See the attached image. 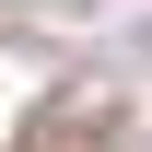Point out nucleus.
I'll list each match as a JSON object with an SVG mask.
<instances>
[{"mask_svg":"<svg viewBox=\"0 0 152 152\" xmlns=\"http://www.w3.org/2000/svg\"><path fill=\"white\" fill-rule=\"evenodd\" d=\"M129 140V105L117 94H47L35 129H23V152H117Z\"/></svg>","mask_w":152,"mask_h":152,"instance_id":"nucleus-1","label":"nucleus"}]
</instances>
